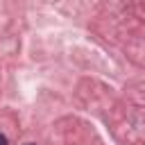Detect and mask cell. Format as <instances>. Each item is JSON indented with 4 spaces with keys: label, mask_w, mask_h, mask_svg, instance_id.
<instances>
[{
    "label": "cell",
    "mask_w": 145,
    "mask_h": 145,
    "mask_svg": "<svg viewBox=\"0 0 145 145\" xmlns=\"http://www.w3.org/2000/svg\"><path fill=\"white\" fill-rule=\"evenodd\" d=\"M27 145H34V143H27Z\"/></svg>",
    "instance_id": "cell-2"
},
{
    "label": "cell",
    "mask_w": 145,
    "mask_h": 145,
    "mask_svg": "<svg viewBox=\"0 0 145 145\" xmlns=\"http://www.w3.org/2000/svg\"><path fill=\"white\" fill-rule=\"evenodd\" d=\"M0 145H7V136L5 134H0Z\"/></svg>",
    "instance_id": "cell-1"
}]
</instances>
